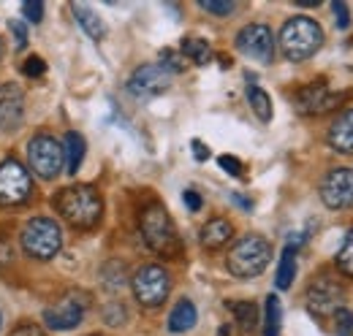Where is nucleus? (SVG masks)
<instances>
[{"label": "nucleus", "instance_id": "f257e3e1", "mask_svg": "<svg viewBox=\"0 0 353 336\" xmlns=\"http://www.w3.org/2000/svg\"><path fill=\"white\" fill-rule=\"evenodd\" d=\"M57 214L77 231H92L103 217V198L90 185H71L54 196Z\"/></svg>", "mask_w": 353, "mask_h": 336}, {"label": "nucleus", "instance_id": "f03ea898", "mask_svg": "<svg viewBox=\"0 0 353 336\" xmlns=\"http://www.w3.org/2000/svg\"><path fill=\"white\" fill-rule=\"evenodd\" d=\"M139 231L150 250L161 258H179L182 255V239L176 233L174 220L163 204H150L139 214Z\"/></svg>", "mask_w": 353, "mask_h": 336}, {"label": "nucleus", "instance_id": "7ed1b4c3", "mask_svg": "<svg viewBox=\"0 0 353 336\" xmlns=\"http://www.w3.org/2000/svg\"><path fill=\"white\" fill-rule=\"evenodd\" d=\"M323 46V30L310 17H294L280 30V52L291 63H305Z\"/></svg>", "mask_w": 353, "mask_h": 336}, {"label": "nucleus", "instance_id": "20e7f679", "mask_svg": "<svg viewBox=\"0 0 353 336\" xmlns=\"http://www.w3.org/2000/svg\"><path fill=\"white\" fill-rule=\"evenodd\" d=\"M269 260H272V244L259 233H248L231 247L225 266L236 280H253L269 266Z\"/></svg>", "mask_w": 353, "mask_h": 336}, {"label": "nucleus", "instance_id": "39448f33", "mask_svg": "<svg viewBox=\"0 0 353 336\" xmlns=\"http://www.w3.org/2000/svg\"><path fill=\"white\" fill-rule=\"evenodd\" d=\"M22 250L36 260H52L63 250V228L52 217H33L25 222L22 233Z\"/></svg>", "mask_w": 353, "mask_h": 336}, {"label": "nucleus", "instance_id": "423d86ee", "mask_svg": "<svg viewBox=\"0 0 353 336\" xmlns=\"http://www.w3.org/2000/svg\"><path fill=\"white\" fill-rule=\"evenodd\" d=\"M133 295L141 306L155 309L172 293V277L163 266H141L131 280Z\"/></svg>", "mask_w": 353, "mask_h": 336}, {"label": "nucleus", "instance_id": "0eeeda50", "mask_svg": "<svg viewBox=\"0 0 353 336\" xmlns=\"http://www.w3.org/2000/svg\"><path fill=\"white\" fill-rule=\"evenodd\" d=\"M28 163L30 171L39 174L41 179H54L65 166V152L63 144L52 136H36L28 144Z\"/></svg>", "mask_w": 353, "mask_h": 336}, {"label": "nucleus", "instance_id": "6e6552de", "mask_svg": "<svg viewBox=\"0 0 353 336\" xmlns=\"http://www.w3.org/2000/svg\"><path fill=\"white\" fill-rule=\"evenodd\" d=\"M90 306V295L82 293V291H71L65 293L54 306H46L44 309V323L52 328V331H71L77 328L85 315H88Z\"/></svg>", "mask_w": 353, "mask_h": 336}, {"label": "nucleus", "instance_id": "1a4fd4ad", "mask_svg": "<svg viewBox=\"0 0 353 336\" xmlns=\"http://www.w3.org/2000/svg\"><path fill=\"white\" fill-rule=\"evenodd\" d=\"M33 179L19 160L8 158L0 163V207H19L30 198Z\"/></svg>", "mask_w": 353, "mask_h": 336}, {"label": "nucleus", "instance_id": "9d476101", "mask_svg": "<svg viewBox=\"0 0 353 336\" xmlns=\"http://www.w3.org/2000/svg\"><path fill=\"white\" fill-rule=\"evenodd\" d=\"M345 301V288L343 282L332 280L329 274H321L310 282L307 288V309L312 317H329L337 309H343Z\"/></svg>", "mask_w": 353, "mask_h": 336}, {"label": "nucleus", "instance_id": "9b49d317", "mask_svg": "<svg viewBox=\"0 0 353 336\" xmlns=\"http://www.w3.org/2000/svg\"><path fill=\"white\" fill-rule=\"evenodd\" d=\"M172 87V74L161 65V63H147V65H139L128 79V92L139 101H150V98H158L163 95L166 90Z\"/></svg>", "mask_w": 353, "mask_h": 336}, {"label": "nucleus", "instance_id": "f8f14e48", "mask_svg": "<svg viewBox=\"0 0 353 336\" xmlns=\"http://www.w3.org/2000/svg\"><path fill=\"white\" fill-rule=\"evenodd\" d=\"M351 95L353 92H332L326 82L307 84L305 90L296 92V112H299V114H307V117H315V114L332 112L334 106H340V103L348 101Z\"/></svg>", "mask_w": 353, "mask_h": 336}, {"label": "nucleus", "instance_id": "ddd939ff", "mask_svg": "<svg viewBox=\"0 0 353 336\" xmlns=\"http://www.w3.org/2000/svg\"><path fill=\"white\" fill-rule=\"evenodd\" d=\"M321 201L329 209H353V168H332L323 176Z\"/></svg>", "mask_w": 353, "mask_h": 336}, {"label": "nucleus", "instance_id": "4468645a", "mask_svg": "<svg viewBox=\"0 0 353 336\" xmlns=\"http://www.w3.org/2000/svg\"><path fill=\"white\" fill-rule=\"evenodd\" d=\"M236 49L245 57L269 65L274 60V36H272V30L266 25H248L236 36Z\"/></svg>", "mask_w": 353, "mask_h": 336}, {"label": "nucleus", "instance_id": "2eb2a0df", "mask_svg": "<svg viewBox=\"0 0 353 336\" xmlns=\"http://www.w3.org/2000/svg\"><path fill=\"white\" fill-rule=\"evenodd\" d=\"M25 120V95L14 82L0 84V130H19Z\"/></svg>", "mask_w": 353, "mask_h": 336}, {"label": "nucleus", "instance_id": "dca6fc26", "mask_svg": "<svg viewBox=\"0 0 353 336\" xmlns=\"http://www.w3.org/2000/svg\"><path fill=\"white\" fill-rule=\"evenodd\" d=\"M329 147L340 155H351L353 152V109H345L343 114H337V120L329 127L326 136Z\"/></svg>", "mask_w": 353, "mask_h": 336}, {"label": "nucleus", "instance_id": "f3484780", "mask_svg": "<svg viewBox=\"0 0 353 336\" xmlns=\"http://www.w3.org/2000/svg\"><path fill=\"white\" fill-rule=\"evenodd\" d=\"M231 239H234V225L223 217H212L199 233V242H201L204 250H221Z\"/></svg>", "mask_w": 353, "mask_h": 336}, {"label": "nucleus", "instance_id": "a211bd4d", "mask_svg": "<svg viewBox=\"0 0 353 336\" xmlns=\"http://www.w3.org/2000/svg\"><path fill=\"white\" fill-rule=\"evenodd\" d=\"M196 320H199L196 304L190 298H182V301H176V306L169 315V331L172 334H185V331H190L196 326Z\"/></svg>", "mask_w": 353, "mask_h": 336}, {"label": "nucleus", "instance_id": "6ab92c4d", "mask_svg": "<svg viewBox=\"0 0 353 336\" xmlns=\"http://www.w3.org/2000/svg\"><path fill=\"white\" fill-rule=\"evenodd\" d=\"M71 11H74L77 22L82 25V30L88 33L92 41H101V39L106 36V25L101 22V17H98L90 6H85V3H74V6H71Z\"/></svg>", "mask_w": 353, "mask_h": 336}, {"label": "nucleus", "instance_id": "aec40b11", "mask_svg": "<svg viewBox=\"0 0 353 336\" xmlns=\"http://www.w3.org/2000/svg\"><path fill=\"white\" fill-rule=\"evenodd\" d=\"M228 309H231V315H234V320H236L242 334L250 336L256 331V326H259V306L253 301H231Z\"/></svg>", "mask_w": 353, "mask_h": 336}, {"label": "nucleus", "instance_id": "412c9836", "mask_svg": "<svg viewBox=\"0 0 353 336\" xmlns=\"http://www.w3.org/2000/svg\"><path fill=\"white\" fill-rule=\"evenodd\" d=\"M85 149H88V144H85V138L79 136V133H65V141H63V152H65V168H68V174H77L79 166H82V160H85Z\"/></svg>", "mask_w": 353, "mask_h": 336}, {"label": "nucleus", "instance_id": "4be33fe9", "mask_svg": "<svg viewBox=\"0 0 353 336\" xmlns=\"http://www.w3.org/2000/svg\"><path fill=\"white\" fill-rule=\"evenodd\" d=\"M296 280V250L285 247L280 255V266H277V277H274V285L277 291H288Z\"/></svg>", "mask_w": 353, "mask_h": 336}, {"label": "nucleus", "instance_id": "5701e85b", "mask_svg": "<svg viewBox=\"0 0 353 336\" xmlns=\"http://www.w3.org/2000/svg\"><path fill=\"white\" fill-rule=\"evenodd\" d=\"M248 103H250L253 114H256L261 123H269V120H272V98L266 95L259 84H248Z\"/></svg>", "mask_w": 353, "mask_h": 336}, {"label": "nucleus", "instance_id": "b1692460", "mask_svg": "<svg viewBox=\"0 0 353 336\" xmlns=\"http://www.w3.org/2000/svg\"><path fill=\"white\" fill-rule=\"evenodd\" d=\"M182 54L196 63V65H207L212 60V46L204 41V39H182Z\"/></svg>", "mask_w": 353, "mask_h": 336}, {"label": "nucleus", "instance_id": "393cba45", "mask_svg": "<svg viewBox=\"0 0 353 336\" xmlns=\"http://www.w3.org/2000/svg\"><path fill=\"white\" fill-rule=\"evenodd\" d=\"M283 326V306L277 295H266V317H264V336H280Z\"/></svg>", "mask_w": 353, "mask_h": 336}, {"label": "nucleus", "instance_id": "a878e982", "mask_svg": "<svg viewBox=\"0 0 353 336\" xmlns=\"http://www.w3.org/2000/svg\"><path fill=\"white\" fill-rule=\"evenodd\" d=\"M334 263H337L343 277H353V228L345 233V242H343V247L334 255Z\"/></svg>", "mask_w": 353, "mask_h": 336}, {"label": "nucleus", "instance_id": "bb28decb", "mask_svg": "<svg viewBox=\"0 0 353 336\" xmlns=\"http://www.w3.org/2000/svg\"><path fill=\"white\" fill-rule=\"evenodd\" d=\"M332 317H334V334L353 336V312H348V309H337Z\"/></svg>", "mask_w": 353, "mask_h": 336}, {"label": "nucleus", "instance_id": "cd10ccee", "mask_svg": "<svg viewBox=\"0 0 353 336\" xmlns=\"http://www.w3.org/2000/svg\"><path fill=\"white\" fill-rule=\"evenodd\" d=\"M207 14H215V17H228L236 11V3H221V0H201L199 3Z\"/></svg>", "mask_w": 353, "mask_h": 336}, {"label": "nucleus", "instance_id": "c85d7f7f", "mask_svg": "<svg viewBox=\"0 0 353 336\" xmlns=\"http://www.w3.org/2000/svg\"><path fill=\"white\" fill-rule=\"evenodd\" d=\"M161 65L174 76V74H179V71H185V63L179 60V54L176 52H172V49H163L161 52Z\"/></svg>", "mask_w": 353, "mask_h": 336}, {"label": "nucleus", "instance_id": "c756f323", "mask_svg": "<svg viewBox=\"0 0 353 336\" xmlns=\"http://www.w3.org/2000/svg\"><path fill=\"white\" fill-rule=\"evenodd\" d=\"M22 14H25V19L28 22H33V25H39L41 19H44V3H33V0H28V3H22Z\"/></svg>", "mask_w": 353, "mask_h": 336}, {"label": "nucleus", "instance_id": "7c9ffc66", "mask_svg": "<svg viewBox=\"0 0 353 336\" xmlns=\"http://www.w3.org/2000/svg\"><path fill=\"white\" fill-rule=\"evenodd\" d=\"M8 28H11V36H14V46L25 49L28 46V28H25V22L14 19V22H8Z\"/></svg>", "mask_w": 353, "mask_h": 336}, {"label": "nucleus", "instance_id": "2f4dec72", "mask_svg": "<svg viewBox=\"0 0 353 336\" xmlns=\"http://www.w3.org/2000/svg\"><path fill=\"white\" fill-rule=\"evenodd\" d=\"M22 71H25V76H44V71H46V63L41 60V57H28L25 60V65H22Z\"/></svg>", "mask_w": 353, "mask_h": 336}, {"label": "nucleus", "instance_id": "473e14b6", "mask_svg": "<svg viewBox=\"0 0 353 336\" xmlns=\"http://www.w3.org/2000/svg\"><path fill=\"white\" fill-rule=\"evenodd\" d=\"M103 320H106L109 326H123V323H125V309H123L120 304H112L109 309H103Z\"/></svg>", "mask_w": 353, "mask_h": 336}, {"label": "nucleus", "instance_id": "72a5a7b5", "mask_svg": "<svg viewBox=\"0 0 353 336\" xmlns=\"http://www.w3.org/2000/svg\"><path fill=\"white\" fill-rule=\"evenodd\" d=\"M332 11H334V17H337V28L345 30V28L351 25V8H348L345 3H332Z\"/></svg>", "mask_w": 353, "mask_h": 336}, {"label": "nucleus", "instance_id": "f704fd0d", "mask_svg": "<svg viewBox=\"0 0 353 336\" xmlns=\"http://www.w3.org/2000/svg\"><path fill=\"white\" fill-rule=\"evenodd\" d=\"M218 166H221L225 174H231V176H242V163H239L234 155H221V158H218Z\"/></svg>", "mask_w": 353, "mask_h": 336}, {"label": "nucleus", "instance_id": "c9c22d12", "mask_svg": "<svg viewBox=\"0 0 353 336\" xmlns=\"http://www.w3.org/2000/svg\"><path fill=\"white\" fill-rule=\"evenodd\" d=\"M8 336H46L36 323H28V320H22L17 328H11V334Z\"/></svg>", "mask_w": 353, "mask_h": 336}, {"label": "nucleus", "instance_id": "e433bc0d", "mask_svg": "<svg viewBox=\"0 0 353 336\" xmlns=\"http://www.w3.org/2000/svg\"><path fill=\"white\" fill-rule=\"evenodd\" d=\"M182 201H185V207H188L190 211H199V209H201V196H199L196 190H190V187H188V190L182 193Z\"/></svg>", "mask_w": 353, "mask_h": 336}, {"label": "nucleus", "instance_id": "4c0bfd02", "mask_svg": "<svg viewBox=\"0 0 353 336\" xmlns=\"http://www.w3.org/2000/svg\"><path fill=\"white\" fill-rule=\"evenodd\" d=\"M190 147H193V155H196V160H199V163H204V160L210 158V149H207V144H204V141L193 138V141H190Z\"/></svg>", "mask_w": 353, "mask_h": 336}, {"label": "nucleus", "instance_id": "58836bf2", "mask_svg": "<svg viewBox=\"0 0 353 336\" xmlns=\"http://www.w3.org/2000/svg\"><path fill=\"white\" fill-rule=\"evenodd\" d=\"M234 204H239L242 209H253V204H250V201H245V198H242L239 193H234Z\"/></svg>", "mask_w": 353, "mask_h": 336}, {"label": "nucleus", "instance_id": "ea45409f", "mask_svg": "<svg viewBox=\"0 0 353 336\" xmlns=\"http://www.w3.org/2000/svg\"><path fill=\"white\" fill-rule=\"evenodd\" d=\"M0 54H3V43H0Z\"/></svg>", "mask_w": 353, "mask_h": 336}, {"label": "nucleus", "instance_id": "a19ab883", "mask_svg": "<svg viewBox=\"0 0 353 336\" xmlns=\"http://www.w3.org/2000/svg\"><path fill=\"white\" fill-rule=\"evenodd\" d=\"M0 326H3V317H0Z\"/></svg>", "mask_w": 353, "mask_h": 336}, {"label": "nucleus", "instance_id": "79ce46f5", "mask_svg": "<svg viewBox=\"0 0 353 336\" xmlns=\"http://www.w3.org/2000/svg\"><path fill=\"white\" fill-rule=\"evenodd\" d=\"M92 336H98V334H92Z\"/></svg>", "mask_w": 353, "mask_h": 336}]
</instances>
